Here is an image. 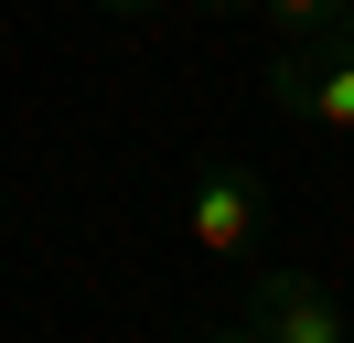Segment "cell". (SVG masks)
Segmentation results:
<instances>
[{
    "label": "cell",
    "instance_id": "6da1fadb",
    "mask_svg": "<svg viewBox=\"0 0 354 343\" xmlns=\"http://www.w3.org/2000/svg\"><path fill=\"white\" fill-rule=\"evenodd\" d=\"M268 107H279L290 129H333V140H354V43H279L268 54Z\"/></svg>",
    "mask_w": 354,
    "mask_h": 343
},
{
    "label": "cell",
    "instance_id": "7a4b0ae2",
    "mask_svg": "<svg viewBox=\"0 0 354 343\" xmlns=\"http://www.w3.org/2000/svg\"><path fill=\"white\" fill-rule=\"evenodd\" d=\"M183 236H194L204 257H258L268 236V183L247 161H204L194 183H183Z\"/></svg>",
    "mask_w": 354,
    "mask_h": 343
},
{
    "label": "cell",
    "instance_id": "3957f363",
    "mask_svg": "<svg viewBox=\"0 0 354 343\" xmlns=\"http://www.w3.org/2000/svg\"><path fill=\"white\" fill-rule=\"evenodd\" d=\"M247 322H258V343H354L344 300H333L311 268H258L247 279Z\"/></svg>",
    "mask_w": 354,
    "mask_h": 343
},
{
    "label": "cell",
    "instance_id": "277c9868",
    "mask_svg": "<svg viewBox=\"0 0 354 343\" xmlns=\"http://www.w3.org/2000/svg\"><path fill=\"white\" fill-rule=\"evenodd\" d=\"M258 21H268L279 43H333V33L354 21V0H258Z\"/></svg>",
    "mask_w": 354,
    "mask_h": 343
},
{
    "label": "cell",
    "instance_id": "5b68a950",
    "mask_svg": "<svg viewBox=\"0 0 354 343\" xmlns=\"http://www.w3.org/2000/svg\"><path fill=\"white\" fill-rule=\"evenodd\" d=\"M204 343H258V322L236 311V322H215V333H204Z\"/></svg>",
    "mask_w": 354,
    "mask_h": 343
},
{
    "label": "cell",
    "instance_id": "8992f818",
    "mask_svg": "<svg viewBox=\"0 0 354 343\" xmlns=\"http://www.w3.org/2000/svg\"><path fill=\"white\" fill-rule=\"evenodd\" d=\"M194 11H258V0H194Z\"/></svg>",
    "mask_w": 354,
    "mask_h": 343
},
{
    "label": "cell",
    "instance_id": "52a82bcc",
    "mask_svg": "<svg viewBox=\"0 0 354 343\" xmlns=\"http://www.w3.org/2000/svg\"><path fill=\"white\" fill-rule=\"evenodd\" d=\"M118 11H172V0H118Z\"/></svg>",
    "mask_w": 354,
    "mask_h": 343
},
{
    "label": "cell",
    "instance_id": "ba28073f",
    "mask_svg": "<svg viewBox=\"0 0 354 343\" xmlns=\"http://www.w3.org/2000/svg\"><path fill=\"white\" fill-rule=\"evenodd\" d=\"M344 43H354V21H344Z\"/></svg>",
    "mask_w": 354,
    "mask_h": 343
}]
</instances>
